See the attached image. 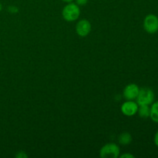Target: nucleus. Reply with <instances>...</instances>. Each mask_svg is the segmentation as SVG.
Returning <instances> with one entry per match:
<instances>
[{
    "mask_svg": "<svg viewBox=\"0 0 158 158\" xmlns=\"http://www.w3.org/2000/svg\"><path fill=\"white\" fill-rule=\"evenodd\" d=\"M118 141L120 144L126 146V145L130 144L131 143V141H132V137H131V134L128 132L122 133L119 136Z\"/></svg>",
    "mask_w": 158,
    "mask_h": 158,
    "instance_id": "8",
    "label": "nucleus"
},
{
    "mask_svg": "<svg viewBox=\"0 0 158 158\" xmlns=\"http://www.w3.org/2000/svg\"><path fill=\"white\" fill-rule=\"evenodd\" d=\"M63 2H66V3H69V2H72L73 0H62Z\"/></svg>",
    "mask_w": 158,
    "mask_h": 158,
    "instance_id": "14",
    "label": "nucleus"
},
{
    "mask_svg": "<svg viewBox=\"0 0 158 158\" xmlns=\"http://www.w3.org/2000/svg\"><path fill=\"white\" fill-rule=\"evenodd\" d=\"M143 29L148 33L154 34L158 32V17L154 14H149L143 19Z\"/></svg>",
    "mask_w": 158,
    "mask_h": 158,
    "instance_id": "4",
    "label": "nucleus"
},
{
    "mask_svg": "<svg viewBox=\"0 0 158 158\" xmlns=\"http://www.w3.org/2000/svg\"><path fill=\"white\" fill-rule=\"evenodd\" d=\"M75 1H76V4L78 5L79 6H83L87 4L89 0H75Z\"/></svg>",
    "mask_w": 158,
    "mask_h": 158,
    "instance_id": "11",
    "label": "nucleus"
},
{
    "mask_svg": "<svg viewBox=\"0 0 158 158\" xmlns=\"http://www.w3.org/2000/svg\"><path fill=\"white\" fill-rule=\"evenodd\" d=\"M136 100H137V103L139 106H142V105L150 106L154 101V91L148 87L141 88L140 89L138 96Z\"/></svg>",
    "mask_w": 158,
    "mask_h": 158,
    "instance_id": "2",
    "label": "nucleus"
},
{
    "mask_svg": "<svg viewBox=\"0 0 158 158\" xmlns=\"http://www.w3.org/2000/svg\"><path fill=\"white\" fill-rule=\"evenodd\" d=\"M140 91V87L135 83H130L124 88L123 92V97L127 100H136Z\"/></svg>",
    "mask_w": 158,
    "mask_h": 158,
    "instance_id": "7",
    "label": "nucleus"
},
{
    "mask_svg": "<svg viewBox=\"0 0 158 158\" xmlns=\"http://www.w3.org/2000/svg\"><path fill=\"white\" fill-rule=\"evenodd\" d=\"M154 143H155L156 146L158 148V131L156 132L155 135H154Z\"/></svg>",
    "mask_w": 158,
    "mask_h": 158,
    "instance_id": "13",
    "label": "nucleus"
},
{
    "mask_svg": "<svg viewBox=\"0 0 158 158\" xmlns=\"http://www.w3.org/2000/svg\"><path fill=\"white\" fill-rule=\"evenodd\" d=\"M150 117L153 121L158 123V101L154 102L151 104Z\"/></svg>",
    "mask_w": 158,
    "mask_h": 158,
    "instance_id": "9",
    "label": "nucleus"
},
{
    "mask_svg": "<svg viewBox=\"0 0 158 158\" xmlns=\"http://www.w3.org/2000/svg\"><path fill=\"white\" fill-rule=\"evenodd\" d=\"M63 19L67 22H73L78 19L80 15V6L76 3L69 2L64 6L62 12Z\"/></svg>",
    "mask_w": 158,
    "mask_h": 158,
    "instance_id": "1",
    "label": "nucleus"
},
{
    "mask_svg": "<svg viewBox=\"0 0 158 158\" xmlns=\"http://www.w3.org/2000/svg\"><path fill=\"white\" fill-rule=\"evenodd\" d=\"M150 112H151V107L148 105L139 106L137 113H138L139 116L141 118H148V117H150Z\"/></svg>",
    "mask_w": 158,
    "mask_h": 158,
    "instance_id": "10",
    "label": "nucleus"
},
{
    "mask_svg": "<svg viewBox=\"0 0 158 158\" xmlns=\"http://www.w3.org/2000/svg\"><path fill=\"white\" fill-rule=\"evenodd\" d=\"M91 31V23L87 19H81L76 25V32L77 35L85 37L89 34Z\"/></svg>",
    "mask_w": 158,
    "mask_h": 158,
    "instance_id": "6",
    "label": "nucleus"
},
{
    "mask_svg": "<svg viewBox=\"0 0 158 158\" xmlns=\"http://www.w3.org/2000/svg\"><path fill=\"white\" fill-rule=\"evenodd\" d=\"M120 157L121 158H134V156L131 154H123L122 155H120Z\"/></svg>",
    "mask_w": 158,
    "mask_h": 158,
    "instance_id": "12",
    "label": "nucleus"
},
{
    "mask_svg": "<svg viewBox=\"0 0 158 158\" xmlns=\"http://www.w3.org/2000/svg\"><path fill=\"white\" fill-rule=\"evenodd\" d=\"M138 108L139 105L137 102H134V100H127L122 104L121 111L125 116L132 117L137 114Z\"/></svg>",
    "mask_w": 158,
    "mask_h": 158,
    "instance_id": "5",
    "label": "nucleus"
},
{
    "mask_svg": "<svg viewBox=\"0 0 158 158\" xmlns=\"http://www.w3.org/2000/svg\"><path fill=\"white\" fill-rule=\"evenodd\" d=\"M120 150L117 144L108 143L100 149V156L102 158H117L120 157Z\"/></svg>",
    "mask_w": 158,
    "mask_h": 158,
    "instance_id": "3",
    "label": "nucleus"
}]
</instances>
